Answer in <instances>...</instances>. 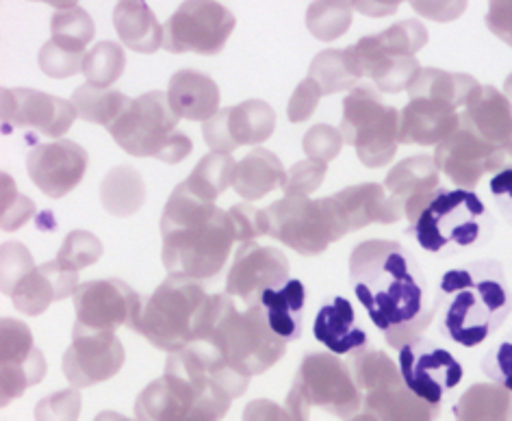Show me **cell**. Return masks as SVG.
Here are the masks:
<instances>
[{
    "label": "cell",
    "mask_w": 512,
    "mask_h": 421,
    "mask_svg": "<svg viewBox=\"0 0 512 421\" xmlns=\"http://www.w3.org/2000/svg\"><path fill=\"white\" fill-rule=\"evenodd\" d=\"M350 278L358 302L395 350L417 341L441 309V296L430 298L419 261L398 241L358 244L350 254Z\"/></svg>",
    "instance_id": "obj_1"
},
{
    "label": "cell",
    "mask_w": 512,
    "mask_h": 421,
    "mask_svg": "<svg viewBox=\"0 0 512 421\" xmlns=\"http://www.w3.org/2000/svg\"><path fill=\"white\" fill-rule=\"evenodd\" d=\"M250 378L230 369L207 341H196L165 361V374L137 395L139 421H222Z\"/></svg>",
    "instance_id": "obj_2"
},
{
    "label": "cell",
    "mask_w": 512,
    "mask_h": 421,
    "mask_svg": "<svg viewBox=\"0 0 512 421\" xmlns=\"http://www.w3.org/2000/svg\"><path fill=\"white\" fill-rule=\"evenodd\" d=\"M161 261L172 278L211 280L222 272L235 244L228 211L207 202L181 183L161 215Z\"/></svg>",
    "instance_id": "obj_3"
},
{
    "label": "cell",
    "mask_w": 512,
    "mask_h": 421,
    "mask_svg": "<svg viewBox=\"0 0 512 421\" xmlns=\"http://www.w3.org/2000/svg\"><path fill=\"white\" fill-rule=\"evenodd\" d=\"M439 296L450 298L441 317V333L465 348L480 343L502 328L512 311V293L502 265L493 259L469 263L445 272Z\"/></svg>",
    "instance_id": "obj_4"
},
{
    "label": "cell",
    "mask_w": 512,
    "mask_h": 421,
    "mask_svg": "<svg viewBox=\"0 0 512 421\" xmlns=\"http://www.w3.org/2000/svg\"><path fill=\"white\" fill-rule=\"evenodd\" d=\"M196 341L211 343L224 363L243 378L265 374L287 350V341L274 333L263 306L241 311L226 293L207 298Z\"/></svg>",
    "instance_id": "obj_5"
},
{
    "label": "cell",
    "mask_w": 512,
    "mask_h": 421,
    "mask_svg": "<svg viewBox=\"0 0 512 421\" xmlns=\"http://www.w3.org/2000/svg\"><path fill=\"white\" fill-rule=\"evenodd\" d=\"M482 85L465 72L421 68L408 85V105L400 113V144L434 146L460 124V113Z\"/></svg>",
    "instance_id": "obj_6"
},
{
    "label": "cell",
    "mask_w": 512,
    "mask_h": 421,
    "mask_svg": "<svg viewBox=\"0 0 512 421\" xmlns=\"http://www.w3.org/2000/svg\"><path fill=\"white\" fill-rule=\"evenodd\" d=\"M428 44V31L417 20H402L378 35H367L343 50L345 66L358 81L369 76L384 94H402L417 76L415 53Z\"/></svg>",
    "instance_id": "obj_7"
},
{
    "label": "cell",
    "mask_w": 512,
    "mask_h": 421,
    "mask_svg": "<svg viewBox=\"0 0 512 421\" xmlns=\"http://www.w3.org/2000/svg\"><path fill=\"white\" fill-rule=\"evenodd\" d=\"M406 235H413L426 252L452 254L484 244L491 235V218L484 202L467 189L439 187Z\"/></svg>",
    "instance_id": "obj_8"
},
{
    "label": "cell",
    "mask_w": 512,
    "mask_h": 421,
    "mask_svg": "<svg viewBox=\"0 0 512 421\" xmlns=\"http://www.w3.org/2000/svg\"><path fill=\"white\" fill-rule=\"evenodd\" d=\"M178 120L181 118L172 111L168 94L148 92L135 98L124 116L107 131L128 155L139 159L155 157L174 165L194 150L191 139L176 129Z\"/></svg>",
    "instance_id": "obj_9"
},
{
    "label": "cell",
    "mask_w": 512,
    "mask_h": 421,
    "mask_svg": "<svg viewBox=\"0 0 512 421\" xmlns=\"http://www.w3.org/2000/svg\"><path fill=\"white\" fill-rule=\"evenodd\" d=\"M207 298L198 280L170 276L144 302L133 330L163 352H181L196 343Z\"/></svg>",
    "instance_id": "obj_10"
},
{
    "label": "cell",
    "mask_w": 512,
    "mask_h": 421,
    "mask_svg": "<svg viewBox=\"0 0 512 421\" xmlns=\"http://www.w3.org/2000/svg\"><path fill=\"white\" fill-rule=\"evenodd\" d=\"M263 235L304 257L322 254L330 244L350 233L335 196L330 198H283L261 209Z\"/></svg>",
    "instance_id": "obj_11"
},
{
    "label": "cell",
    "mask_w": 512,
    "mask_h": 421,
    "mask_svg": "<svg viewBox=\"0 0 512 421\" xmlns=\"http://www.w3.org/2000/svg\"><path fill=\"white\" fill-rule=\"evenodd\" d=\"M319 406L339 419L348 421L363 408V391L356 387L348 363L337 354H306L287 395L291 421H309L311 408Z\"/></svg>",
    "instance_id": "obj_12"
},
{
    "label": "cell",
    "mask_w": 512,
    "mask_h": 421,
    "mask_svg": "<svg viewBox=\"0 0 512 421\" xmlns=\"http://www.w3.org/2000/svg\"><path fill=\"white\" fill-rule=\"evenodd\" d=\"M339 131L365 168H384L400 146V111L384 105L371 87H354L343 100Z\"/></svg>",
    "instance_id": "obj_13"
},
{
    "label": "cell",
    "mask_w": 512,
    "mask_h": 421,
    "mask_svg": "<svg viewBox=\"0 0 512 421\" xmlns=\"http://www.w3.org/2000/svg\"><path fill=\"white\" fill-rule=\"evenodd\" d=\"M235 16L220 3H183L165 22L163 46L174 55L213 57L235 31Z\"/></svg>",
    "instance_id": "obj_14"
},
{
    "label": "cell",
    "mask_w": 512,
    "mask_h": 421,
    "mask_svg": "<svg viewBox=\"0 0 512 421\" xmlns=\"http://www.w3.org/2000/svg\"><path fill=\"white\" fill-rule=\"evenodd\" d=\"M144 298L122 280H92L74 293L76 326L98 333H115L120 326L135 328Z\"/></svg>",
    "instance_id": "obj_15"
},
{
    "label": "cell",
    "mask_w": 512,
    "mask_h": 421,
    "mask_svg": "<svg viewBox=\"0 0 512 421\" xmlns=\"http://www.w3.org/2000/svg\"><path fill=\"white\" fill-rule=\"evenodd\" d=\"M289 261L278 248L259 246L256 241L241 244L226 278V296L243 306H261L267 289H280L289 283Z\"/></svg>",
    "instance_id": "obj_16"
},
{
    "label": "cell",
    "mask_w": 512,
    "mask_h": 421,
    "mask_svg": "<svg viewBox=\"0 0 512 421\" xmlns=\"http://www.w3.org/2000/svg\"><path fill=\"white\" fill-rule=\"evenodd\" d=\"M124 365V348L115 333H98L76 326L72 346L63 354V376L74 389L94 387L120 372Z\"/></svg>",
    "instance_id": "obj_17"
},
{
    "label": "cell",
    "mask_w": 512,
    "mask_h": 421,
    "mask_svg": "<svg viewBox=\"0 0 512 421\" xmlns=\"http://www.w3.org/2000/svg\"><path fill=\"white\" fill-rule=\"evenodd\" d=\"M400 372L408 389L437 406L445 391L463 380V365L428 339H417L400 350Z\"/></svg>",
    "instance_id": "obj_18"
},
{
    "label": "cell",
    "mask_w": 512,
    "mask_h": 421,
    "mask_svg": "<svg viewBox=\"0 0 512 421\" xmlns=\"http://www.w3.org/2000/svg\"><path fill=\"white\" fill-rule=\"evenodd\" d=\"M276 129V111L263 100H246L226 107L204 122L202 135L211 152L230 155L241 146L263 144Z\"/></svg>",
    "instance_id": "obj_19"
},
{
    "label": "cell",
    "mask_w": 512,
    "mask_h": 421,
    "mask_svg": "<svg viewBox=\"0 0 512 421\" xmlns=\"http://www.w3.org/2000/svg\"><path fill=\"white\" fill-rule=\"evenodd\" d=\"M46 376V361L42 352L33 346V335L27 324L5 317L0 322V402L7 406L11 400Z\"/></svg>",
    "instance_id": "obj_20"
},
{
    "label": "cell",
    "mask_w": 512,
    "mask_h": 421,
    "mask_svg": "<svg viewBox=\"0 0 512 421\" xmlns=\"http://www.w3.org/2000/svg\"><path fill=\"white\" fill-rule=\"evenodd\" d=\"M76 120L70 100L50 96L37 89H3L5 131L24 129L46 137H63Z\"/></svg>",
    "instance_id": "obj_21"
},
{
    "label": "cell",
    "mask_w": 512,
    "mask_h": 421,
    "mask_svg": "<svg viewBox=\"0 0 512 421\" xmlns=\"http://www.w3.org/2000/svg\"><path fill=\"white\" fill-rule=\"evenodd\" d=\"M87 152L70 139L53 144H37L27 157V172L31 181L48 198H63L83 181L87 170Z\"/></svg>",
    "instance_id": "obj_22"
},
{
    "label": "cell",
    "mask_w": 512,
    "mask_h": 421,
    "mask_svg": "<svg viewBox=\"0 0 512 421\" xmlns=\"http://www.w3.org/2000/svg\"><path fill=\"white\" fill-rule=\"evenodd\" d=\"M497 148L484 144L478 135L458 126V129L434 150V165L458 189L473 191L486 172H497Z\"/></svg>",
    "instance_id": "obj_23"
},
{
    "label": "cell",
    "mask_w": 512,
    "mask_h": 421,
    "mask_svg": "<svg viewBox=\"0 0 512 421\" xmlns=\"http://www.w3.org/2000/svg\"><path fill=\"white\" fill-rule=\"evenodd\" d=\"M439 185V170L434 159L428 155H417L393 165L391 172L384 178V189L395 207L408 218V226L415 224L419 213L434 196Z\"/></svg>",
    "instance_id": "obj_24"
},
{
    "label": "cell",
    "mask_w": 512,
    "mask_h": 421,
    "mask_svg": "<svg viewBox=\"0 0 512 421\" xmlns=\"http://www.w3.org/2000/svg\"><path fill=\"white\" fill-rule=\"evenodd\" d=\"M79 274L63 270L57 261L44 263L24 276L11 291L14 306L29 317L42 315L50 304L74 296L79 289Z\"/></svg>",
    "instance_id": "obj_25"
},
{
    "label": "cell",
    "mask_w": 512,
    "mask_h": 421,
    "mask_svg": "<svg viewBox=\"0 0 512 421\" xmlns=\"http://www.w3.org/2000/svg\"><path fill=\"white\" fill-rule=\"evenodd\" d=\"M463 129L478 135L484 144L504 148L512 142V102L491 85H482L460 113Z\"/></svg>",
    "instance_id": "obj_26"
},
{
    "label": "cell",
    "mask_w": 512,
    "mask_h": 421,
    "mask_svg": "<svg viewBox=\"0 0 512 421\" xmlns=\"http://www.w3.org/2000/svg\"><path fill=\"white\" fill-rule=\"evenodd\" d=\"M335 198L343 211L345 222H348L350 233L361 231V228L371 224H395L404 218L402 211L389 198L387 189L378 183L345 187L335 194Z\"/></svg>",
    "instance_id": "obj_27"
},
{
    "label": "cell",
    "mask_w": 512,
    "mask_h": 421,
    "mask_svg": "<svg viewBox=\"0 0 512 421\" xmlns=\"http://www.w3.org/2000/svg\"><path fill=\"white\" fill-rule=\"evenodd\" d=\"M168 100L178 118L207 122L220 111V87L207 74L178 70L170 79Z\"/></svg>",
    "instance_id": "obj_28"
},
{
    "label": "cell",
    "mask_w": 512,
    "mask_h": 421,
    "mask_svg": "<svg viewBox=\"0 0 512 421\" xmlns=\"http://www.w3.org/2000/svg\"><path fill=\"white\" fill-rule=\"evenodd\" d=\"M313 335L319 343L332 354H348L367 346L365 330L356 324V313L350 300L335 298L330 304L322 306L315 317Z\"/></svg>",
    "instance_id": "obj_29"
},
{
    "label": "cell",
    "mask_w": 512,
    "mask_h": 421,
    "mask_svg": "<svg viewBox=\"0 0 512 421\" xmlns=\"http://www.w3.org/2000/svg\"><path fill=\"white\" fill-rule=\"evenodd\" d=\"M363 406L369 408L380 421H434L439 417V406L421 400L406 382H393L363 395Z\"/></svg>",
    "instance_id": "obj_30"
},
{
    "label": "cell",
    "mask_w": 512,
    "mask_h": 421,
    "mask_svg": "<svg viewBox=\"0 0 512 421\" xmlns=\"http://www.w3.org/2000/svg\"><path fill=\"white\" fill-rule=\"evenodd\" d=\"M285 168L274 152L265 148H254L250 155L235 163L233 172V187L241 198L246 200H261L270 191L283 185Z\"/></svg>",
    "instance_id": "obj_31"
},
{
    "label": "cell",
    "mask_w": 512,
    "mask_h": 421,
    "mask_svg": "<svg viewBox=\"0 0 512 421\" xmlns=\"http://www.w3.org/2000/svg\"><path fill=\"white\" fill-rule=\"evenodd\" d=\"M113 27L126 48L152 55L163 46V27L146 3H118L113 9Z\"/></svg>",
    "instance_id": "obj_32"
},
{
    "label": "cell",
    "mask_w": 512,
    "mask_h": 421,
    "mask_svg": "<svg viewBox=\"0 0 512 421\" xmlns=\"http://www.w3.org/2000/svg\"><path fill=\"white\" fill-rule=\"evenodd\" d=\"M306 289L300 280H289L280 289H267L261 298L267 322L283 341H298L304 328Z\"/></svg>",
    "instance_id": "obj_33"
},
{
    "label": "cell",
    "mask_w": 512,
    "mask_h": 421,
    "mask_svg": "<svg viewBox=\"0 0 512 421\" xmlns=\"http://www.w3.org/2000/svg\"><path fill=\"white\" fill-rule=\"evenodd\" d=\"M100 200L107 213L115 218H128L135 215L146 200L144 178L131 165H118L113 168L100 185Z\"/></svg>",
    "instance_id": "obj_34"
},
{
    "label": "cell",
    "mask_w": 512,
    "mask_h": 421,
    "mask_svg": "<svg viewBox=\"0 0 512 421\" xmlns=\"http://www.w3.org/2000/svg\"><path fill=\"white\" fill-rule=\"evenodd\" d=\"M456 421H512V393L495 382L469 387L454 406Z\"/></svg>",
    "instance_id": "obj_35"
},
{
    "label": "cell",
    "mask_w": 512,
    "mask_h": 421,
    "mask_svg": "<svg viewBox=\"0 0 512 421\" xmlns=\"http://www.w3.org/2000/svg\"><path fill=\"white\" fill-rule=\"evenodd\" d=\"M70 102L76 109V116L83 118L85 122L105 126V129H111V126L124 116L126 109L133 105V100L124 96L122 92H115V89H98L89 83L74 89Z\"/></svg>",
    "instance_id": "obj_36"
},
{
    "label": "cell",
    "mask_w": 512,
    "mask_h": 421,
    "mask_svg": "<svg viewBox=\"0 0 512 421\" xmlns=\"http://www.w3.org/2000/svg\"><path fill=\"white\" fill-rule=\"evenodd\" d=\"M233 172L235 161L230 155H220V152H209L207 157H202L200 163L189 174L187 181L183 183L191 194L215 202L224 191L233 185Z\"/></svg>",
    "instance_id": "obj_37"
},
{
    "label": "cell",
    "mask_w": 512,
    "mask_h": 421,
    "mask_svg": "<svg viewBox=\"0 0 512 421\" xmlns=\"http://www.w3.org/2000/svg\"><path fill=\"white\" fill-rule=\"evenodd\" d=\"M348 367L356 387L363 393L376 391L387 385H393V382L404 380L400 369L391 361V356L374 348H361L352 352V356L348 359Z\"/></svg>",
    "instance_id": "obj_38"
},
{
    "label": "cell",
    "mask_w": 512,
    "mask_h": 421,
    "mask_svg": "<svg viewBox=\"0 0 512 421\" xmlns=\"http://www.w3.org/2000/svg\"><path fill=\"white\" fill-rule=\"evenodd\" d=\"M55 7L57 14L53 16V22H50L53 42L68 50H74V53H85V48L94 40L96 33L92 16L74 3H63Z\"/></svg>",
    "instance_id": "obj_39"
},
{
    "label": "cell",
    "mask_w": 512,
    "mask_h": 421,
    "mask_svg": "<svg viewBox=\"0 0 512 421\" xmlns=\"http://www.w3.org/2000/svg\"><path fill=\"white\" fill-rule=\"evenodd\" d=\"M124 68V50L115 42H98L85 55L83 74L89 85L98 89H109L124 74Z\"/></svg>",
    "instance_id": "obj_40"
},
{
    "label": "cell",
    "mask_w": 512,
    "mask_h": 421,
    "mask_svg": "<svg viewBox=\"0 0 512 421\" xmlns=\"http://www.w3.org/2000/svg\"><path fill=\"white\" fill-rule=\"evenodd\" d=\"M309 79L317 83L322 96L339 94L356 85V79L350 74L348 66H345L343 50H324V53H319L311 63Z\"/></svg>",
    "instance_id": "obj_41"
},
{
    "label": "cell",
    "mask_w": 512,
    "mask_h": 421,
    "mask_svg": "<svg viewBox=\"0 0 512 421\" xmlns=\"http://www.w3.org/2000/svg\"><path fill=\"white\" fill-rule=\"evenodd\" d=\"M352 24L350 3H313L306 11V27L322 42L339 40Z\"/></svg>",
    "instance_id": "obj_42"
},
{
    "label": "cell",
    "mask_w": 512,
    "mask_h": 421,
    "mask_svg": "<svg viewBox=\"0 0 512 421\" xmlns=\"http://www.w3.org/2000/svg\"><path fill=\"white\" fill-rule=\"evenodd\" d=\"M102 257V241L87 231H72L57 254V263L63 270L79 274Z\"/></svg>",
    "instance_id": "obj_43"
},
{
    "label": "cell",
    "mask_w": 512,
    "mask_h": 421,
    "mask_svg": "<svg viewBox=\"0 0 512 421\" xmlns=\"http://www.w3.org/2000/svg\"><path fill=\"white\" fill-rule=\"evenodd\" d=\"M40 68L50 79H70V76L83 72L85 53H74V50L63 48L53 40L46 42L40 50Z\"/></svg>",
    "instance_id": "obj_44"
},
{
    "label": "cell",
    "mask_w": 512,
    "mask_h": 421,
    "mask_svg": "<svg viewBox=\"0 0 512 421\" xmlns=\"http://www.w3.org/2000/svg\"><path fill=\"white\" fill-rule=\"evenodd\" d=\"M328 172V163H317V161H300L287 170L283 191L285 198H309L313 191L324 183Z\"/></svg>",
    "instance_id": "obj_45"
},
{
    "label": "cell",
    "mask_w": 512,
    "mask_h": 421,
    "mask_svg": "<svg viewBox=\"0 0 512 421\" xmlns=\"http://www.w3.org/2000/svg\"><path fill=\"white\" fill-rule=\"evenodd\" d=\"M343 135L339 129L330 124H315L306 131L304 139H302V148L304 155L309 157L311 161L317 163H328L335 159L341 148H343Z\"/></svg>",
    "instance_id": "obj_46"
},
{
    "label": "cell",
    "mask_w": 512,
    "mask_h": 421,
    "mask_svg": "<svg viewBox=\"0 0 512 421\" xmlns=\"http://www.w3.org/2000/svg\"><path fill=\"white\" fill-rule=\"evenodd\" d=\"M81 391L68 389L55 395H48L35 406L37 421H79L81 415Z\"/></svg>",
    "instance_id": "obj_47"
},
{
    "label": "cell",
    "mask_w": 512,
    "mask_h": 421,
    "mask_svg": "<svg viewBox=\"0 0 512 421\" xmlns=\"http://www.w3.org/2000/svg\"><path fill=\"white\" fill-rule=\"evenodd\" d=\"M35 213V204L16 189L14 178L3 174V231H18Z\"/></svg>",
    "instance_id": "obj_48"
},
{
    "label": "cell",
    "mask_w": 512,
    "mask_h": 421,
    "mask_svg": "<svg viewBox=\"0 0 512 421\" xmlns=\"http://www.w3.org/2000/svg\"><path fill=\"white\" fill-rule=\"evenodd\" d=\"M33 267L31 252L24 248L18 241H9L3 244V270H0V280H3V293L11 296V291L20 283V280L27 276Z\"/></svg>",
    "instance_id": "obj_49"
},
{
    "label": "cell",
    "mask_w": 512,
    "mask_h": 421,
    "mask_svg": "<svg viewBox=\"0 0 512 421\" xmlns=\"http://www.w3.org/2000/svg\"><path fill=\"white\" fill-rule=\"evenodd\" d=\"M484 374L489 376L495 385L504 387L512 393V333L508 339L499 343L482 361Z\"/></svg>",
    "instance_id": "obj_50"
},
{
    "label": "cell",
    "mask_w": 512,
    "mask_h": 421,
    "mask_svg": "<svg viewBox=\"0 0 512 421\" xmlns=\"http://www.w3.org/2000/svg\"><path fill=\"white\" fill-rule=\"evenodd\" d=\"M230 222L235 228V239L241 244H248L256 237L263 235V222H261V209L252 207V204H235V207L228 209Z\"/></svg>",
    "instance_id": "obj_51"
},
{
    "label": "cell",
    "mask_w": 512,
    "mask_h": 421,
    "mask_svg": "<svg viewBox=\"0 0 512 421\" xmlns=\"http://www.w3.org/2000/svg\"><path fill=\"white\" fill-rule=\"evenodd\" d=\"M319 98H322V92H319L317 83L306 76V79L296 87V92H293V96L289 100V107H287L289 120L293 124H300V122L309 120L317 109Z\"/></svg>",
    "instance_id": "obj_52"
},
{
    "label": "cell",
    "mask_w": 512,
    "mask_h": 421,
    "mask_svg": "<svg viewBox=\"0 0 512 421\" xmlns=\"http://www.w3.org/2000/svg\"><path fill=\"white\" fill-rule=\"evenodd\" d=\"M486 27L504 44L512 46V0H497L489 5Z\"/></svg>",
    "instance_id": "obj_53"
},
{
    "label": "cell",
    "mask_w": 512,
    "mask_h": 421,
    "mask_svg": "<svg viewBox=\"0 0 512 421\" xmlns=\"http://www.w3.org/2000/svg\"><path fill=\"white\" fill-rule=\"evenodd\" d=\"M491 194L506 222L512 224V170H499L491 178Z\"/></svg>",
    "instance_id": "obj_54"
},
{
    "label": "cell",
    "mask_w": 512,
    "mask_h": 421,
    "mask_svg": "<svg viewBox=\"0 0 512 421\" xmlns=\"http://www.w3.org/2000/svg\"><path fill=\"white\" fill-rule=\"evenodd\" d=\"M243 421H291L287 408L272 400H254L243 408Z\"/></svg>",
    "instance_id": "obj_55"
},
{
    "label": "cell",
    "mask_w": 512,
    "mask_h": 421,
    "mask_svg": "<svg viewBox=\"0 0 512 421\" xmlns=\"http://www.w3.org/2000/svg\"><path fill=\"white\" fill-rule=\"evenodd\" d=\"M413 9L417 14H424L437 22H450L463 14L467 3H413Z\"/></svg>",
    "instance_id": "obj_56"
},
{
    "label": "cell",
    "mask_w": 512,
    "mask_h": 421,
    "mask_svg": "<svg viewBox=\"0 0 512 421\" xmlns=\"http://www.w3.org/2000/svg\"><path fill=\"white\" fill-rule=\"evenodd\" d=\"M94 421H139V419H128V417H124V415H120V413L102 411V413H98V415H96V419H94Z\"/></svg>",
    "instance_id": "obj_57"
},
{
    "label": "cell",
    "mask_w": 512,
    "mask_h": 421,
    "mask_svg": "<svg viewBox=\"0 0 512 421\" xmlns=\"http://www.w3.org/2000/svg\"><path fill=\"white\" fill-rule=\"evenodd\" d=\"M348 421H380V419H378L374 413H371L369 408H365V406H363L361 411H358L356 415H352Z\"/></svg>",
    "instance_id": "obj_58"
},
{
    "label": "cell",
    "mask_w": 512,
    "mask_h": 421,
    "mask_svg": "<svg viewBox=\"0 0 512 421\" xmlns=\"http://www.w3.org/2000/svg\"><path fill=\"white\" fill-rule=\"evenodd\" d=\"M504 96L512 102V74L508 76V79H506V83H504Z\"/></svg>",
    "instance_id": "obj_59"
}]
</instances>
